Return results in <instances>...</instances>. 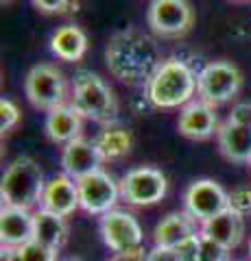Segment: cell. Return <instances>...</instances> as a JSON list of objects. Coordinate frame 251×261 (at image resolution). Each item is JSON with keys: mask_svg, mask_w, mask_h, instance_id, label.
I'll list each match as a JSON object with an SVG mask.
<instances>
[{"mask_svg": "<svg viewBox=\"0 0 251 261\" xmlns=\"http://www.w3.org/2000/svg\"><path fill=\"white\" fill-rule=\"evenodd\" d=\"M230 209L240 214L242 218L247 214H251V187L249 185L234 187L230 192Z\"/></svg>", "mask_w": 251, "mask_h": 261, "instance_id": "26", "label": "cell"}, {"mask_svg": "<svg viewBox=\"0 0 251 261\" xmlns=\"http://www.w3.org/2000/svg\"><path fill=\"white\" fill-rule=\"evenodd\" d=\"M168 192V178L153 166H138L120 178V198L133 207H151Z\"/></svg>", "mask_w": 251, "mask_h": 261, "instance_id": "8", "label": "cell"}, {"mask_svg": "<svg viewBox=\"0 0 251 261\" xmlns=\"http://www.w3.org/2000/svg\"><path fill=\"white\" fill-rule=\"evenodd\" d=\"M7 3H11V0H3V5H7Z\"/></svg>", "mask_w": 251, "mask_h": 261, "instance_id": "34", "label": "cell"}, {"mask_svg": "<svg viewBox=\"0 0 251 261\" xmlns=\"http://www.w3.org/2000/svg\"><path fill=\"white\" fill-rule=\"evenodd\" d=\"M242 83L245 79L236 63L225 59L208 61L197 76V98L208 102L210 107H221L240 94Z\"/></svg>", "mask_w": 251, "mask_h": 261, "instance_id": "6", "label": "cell"}, {"mask_svg": "<svg viewBox=\"0 0 251 261\" xmlns=\"http://www.w3.org/2000/svg\"><path fill=\"white\" fill-rule=\"evenodd\" d=\"M197 74L179 57H168L147 85V96L157 109H179L194 100Z\"/></svg>", "mask_w": 251, "mask_h": 261, "instance_id": "3", "label": "cell"}, {"mask_svg": "<svg viewBox=\"0 0 251 261\" xmlns=\"http://www.w3.org/2000/svg\"><path fill=\"white\" fill-rule=\"evenodd\" d=\"M109 261H116V259H109Z\"/></svg>", "mask_w": 251, "mask_h": 261, "instance_id": "36", "label": "cell"}, {"mask_svg": "<svg viewBox=\"0 0 251 261\" xmlns=\"http://www.w3.org/2000/svg\"><path fill=\"white\" fill-rule=\"evenodd\" d=\"M63 261H81V259H63Z\"/></svg>", "mask_w": 251, "mask_h": 261, "instance_id": "33", "label": "cell"}, {"mask_svg": "<svg viewBox=\"0 0 251 261\" xmlns=\"http://www.w3.org/2000/svg\"><path fill=\"white\" fill-rule=\"evenodd\" d=\"M35 242L59 250L68 240V220L46 209H35Z\"/></svg>", "mask_w": 251, "mask_h": 261, "instance_id": "21", "label": "cell"}, {"mask_svg": "<svg viewBox=\"0 0 251 261\" xmlns=\"http://www.w3.org/2000/svg\"><path fill=\"white\" fill-rule=\"evenodd\" d=\"M227 120L240 126H251V102H236Z\"/></svg>", "mask_w": 251, "mask_h": 261, "instance_id": "28", "label": "cell"}, {"mask_svg": "<svg viewBox=\"0 0 251 261\" xmlns=\"http://www.w3.org/2000/svg\"><path fill=\"white\" fill-rule=\"evenodd\" d=\"M164 61L157 39L133 27L114 33L105 46L109 74L129 87H147Z\"/></svg>", "mask_w": 251, "mask_h": 261, "instance_id": "1", "label": "cell"}, {"mask_svg": "<svg viewBox=\"0 0 251 261\" xmlns=\"http://www.w3.org/2000/svg\"><path fill=\"white\" fill-rule=\"evenodd\" d=\"M70 105L81 116L96 122V124L109 126L116 124L118 118V100L114 89L101 74L92 70H77L72 76V94Z\"/></svg>", "mask_w": 251, "mask_h": 261, "instance_id": "2", "label": "cell"}, {"mask_svg": "<svg viewBox=\"0 0 251 261\" xmlns=\"http://www.w3.org/2000/svg\"><path fill=\"white\" fill-rule=\"evenodd\" d=\"M18 252H20V261H57V250L48 248L35 240L20 246Z\"/></svg>", "mask_w": 251, "mask_h": 261, "instance_id": "24", "label": "cell"}, {"mask_svg": "<svg viewBox=\"0 0 251 261\" xmlns=\"http://www.w3.org/2000/svg\"><path fill=\"white\" fill-rule=\"evenodd\" d=\"M51 50L61 61L77 63L87 53V35L77 24H63L51 35Z\"/></svg>", "mask_w": 251, "mask_h": 261, "instance_id": "20", "label": "cell"}, {"mask_svg": "<svg viewBox=\"0 0 251 261\" xmlns=\"http://www.w3.org/2000/svg\"><path fill=\"white\" fill-rule=\"evenodd\" d=\"M46 187L42 166L31 157H18L9 163L0 181V196L3 205L31 209L39 207Z\"/></svg>", "mask_w": 251, "mask_h": 261, "instance_id": "4", "label": "cell"}, {"mask_svg": "<svg viewBox=\"0 0 251 261\" xmlns=\"http://www.w3.org/2000/svg\"><path fill=\"white\" fill-rule=\"evenodd\" d=\"M199 231L203 233L206 238L218 242L221 246L234 250L236 246H240L242 238H245V218L236 214V211L227 209V211H223V214H218L216 218L203 222Z\"/></svg>", "mask_w": 251, "mask_h": 261, "instance_id": "19", "label": "cell"}, {"mask_svg": "<svg viewBox=\"0 0 251 261\" xmlns=\"http://www.w3.org/2000/svg\"><path fill=\"white\" fill-rule=\"evenodd\" d=\"M147 261H181L179 252L175 248H164V246H155L153 250H149Z\"/></svg>", "mask_w": 251, "mask_h": 261, "instance_id": "30", "label": "cell"}, {"mask_svg": "<svg viewBox=\"0 0 251 261\" xmlns=\"http://www.w3.org/2000/svg\"><path fill=\"white\" fill-rule=\"evenodd\" d=\"M230 209V194L212 178L192 181L184 192V211L197 220L199 224L216 218Z\"/></svg>", "mask_w": 251, "mask_h": 261, "instance_id": "9", "label": "cell"}, {"mask_svg": "<svg viewBox=\"0 0 251 261\" xmlns=\"http://www.w3.org/2000/svg\"><path fill=\"white\" fill-rule=\"evenodd\" d=\"M94 142L99 146L105 161H118L131 152L133 137H131V130L129 128L118 126V124H109V126H103V130L96 135Z\"/></svg>", "mask_w": 251, "mask_h": 261, "instance_id": "22", "label": "cell"}, {"mask_svg": "<svg viewBox=\"0 0 251 261\" xmlns=\"http://www.w3.org/2000/svg\"><path fill=\"white\" fill-rule=\"evenodd\" d=\"M249 168H251V161H249Z\"/></svg>", "mask_w": 251, "mask_h": 261, "instance_id": "35", "label": "cell"}, {"mask_svg": "<svg viewBox=\"0 0 251 261\" xmlns=\"http://www.w3.org/2000/svg\"><path fill=\"white\" fill-rule=\"evenodd\" d=\"M230 248L221 246L218 242L206 238L201 233V240H199V252H197V261H232L230 257Z\"/></svg>", "mask_w": 251, "mask_h": 261, "instance_id": "23", "label": "cell"}, {"mask_svg": "<svg viewBox=\"0 0 251 261\" xmlns=\"http://www.w3.org/2000/svg\"><path fill=\"white\" fill-rule=\"evenodd\" d=\"M37 11H42L46 15H57V13H68V11H77L75 0H31Z\"/></svg>", "mask_w": 251, "mask_h": 261, "instance_id": "27", "label": "cell"}, {"mask_svg": "<svg viewBox=\"0 0 251 261\" xmlns=\"http://www.w3.org/2000/svg\"><path fill=\"white\" fill-rule=\"evenodd\" d=\"M199 240H201V233L192 235V238H188L186 242H181L179 246L175 248L177 252H179L181 261H197V252H199Z\"/></svg>", "mask_w": 251, "mask_h": 261, "instance_id": "29", "label": "cell"}, {"mask_svg": "<svg viewBox=\"0 0 251 261\" xmlns=\"http://www.w3.org/2000/svg\"><path fill=\"white\" fill-rule=\"evenodd\" d=\"M218 152L223 159L232 163H249L251 161V126H240L225 120L216 133Z\"/></svg>", "mask_w": 251, "mask_h": 261, "instance_id": "18", "label": "cell"}, {"mask_svg": "<svg viewBox=\"0 0 251 261\" xmlns=\"http://www.w3.org/2000/svg\"><path fill=\"white\" fill-rule=\"evenodd\" d=\"M101 235L105 246L116 255L144 246V233L140 222L133 214L125 209H111L109 214L101 216Z\"/></svg>", "mask_w": 251, "mask_h": 261, "instance_id": "10", "label": "cell"}, {"mask_svg": "<svg viewBox=\"0 0 251 261\" xmlns=\"http://www.w3.org/2000/svg\"><path fill=\"white\" fill-rule=\"evenodd\" d=\"M249 252H251V246H249Z\"/></svg>", "mask_w": 251, "mask_h": 261, "instance_id": "37", "label": "cell"}, {"mask_svg": "<svg viewBox=\"0 0 251 261\" xmlns=\"http://www.w3.org/2000/svg\"><path fill=\"white\" fill-rule=\"evenodd\" d=\"M103 163L105 159L99 146L87 137H79V140L66 144L61 150V170L75 181L96 172V170H103Z\"/></svg>", "mask_w": 251, "mask_h": 261, "instance_id": "13", "label": "cell"}, {"mask_svg": "<svg viewBox=\"0 0 251 261\" xmlns=\"http://www.w3.org/2000/svg\"><path fill=\"white\" fill-rule=\"evenodd\" d=\"M18 122H20L18 105H15L11 98H3V100H0V130H3V135L11 133V130L18 126Z\"/></svg>", "mask_w": 251, "mask_h": 261, "instance_id": "25", "label": "cell"}, {"mask_svg": "<svg viewBox=\"0 0 251 261\" xmlns=\"http://www.w3.org/2000/svg\"><path fill=\"white\" fill-rule=\"evenodd\" d=\"M131 109H133V113H138V116H151V113L155 111L157 107L153 105V100L147 96V92H144L142 96H138V98H133V100H131Z\"/></svg>", "mask_w": 251, "mask_h": 261, "instance_id": "31", "label": "cell"}, {"mask_svg": "<svg viewBox=\"0 0 251 261\" xmlns=\"http://www.w3.org/2000/svg\"><path fill=\"white\" fill-rule=\"evenodd\" d=\"M79 187V202L81 209L90 216H105L116 209L120 198V183H116L105 170L87 174L77 181Z\"/></svg>", "mask_w": 251, "mask_h": 261, "instance_id": "11", "label": "cell"}, {"mask_svg": "<svg viewBox=\"0 0 251 261\" xmlns=\"http://www.w3.org/2000/svg\"><path fill=\"white\" fill-rule=\"evenodd\" d=\"M35 238V211L3 205L0 209V242L3 246L20 248Z\"/></svg>", "mask_w": 251, "mask_h": 261, "instance_id": "14", "label": "cell"}, {"mask_svg": "<svg viewBox=\"0 0 251 261\" xmlns=\"http://www.w3.org/2000/svg\"><path fill=\"white\" fill-rule=\"evenodd\" d=\"M218 118L214 107H210L203 100H192L186 107H181L179 118H177V130L186 140L192 142H206L212 135L218 133Z\"/></svg>", "mask_w": 251, "mask_h": 261, "instance_id": "12", "label": "cell"}, {"mask_svg": "<svg viewBox=\"0 0 251 261\" xmlns=\"http://www.w3.org/2000/svg\"><path fill=\"white\" fill-rule=\"evenodd\" d=\"M44 130H46V137L53 144L66 146L70 142L79 140V137H83L81 135V130H83V116L70 102L61 105V107H55L46 113Z\"/></svg>", "mask_w": 251, "mask_h": 261, "instance_id": "16", "label": "cell"}, {"mask_svg": "<svg viewBox=\"0 0 251 261\" xmlns=\"http://www.w3.org/2000/svg\"><path fill=\"white\" fill-rule=\"evenodd\" d=\"M0 261H20V252H18V248L3 246V252H0Z\"/></svg>", "mask_w": 251, "mask_h": 261, "instance_id": "32", "label": "cell"}, {"mask_svg": "<svg viewBox=\"0 0 251 261\" xmlns=\"http://www.w3.org/2000/svg\"><path fill=\"white\" fill-rule=\"evenodd\" d=\"M37 209L53 211V214L63 216V218L72 216L77 209H81L77 181L70 178L68 174H63V172L55 174L53 178H48L46 187H44V194H42V202H39Z\"/></svg>", "mask_w": 251, "mask_h": 261, "instance_id": "15", "label": "cell"}, {"mask_svg": "<svg viewBox=\"0 0 251 261\" xmlns=\"http://www.w3.org/2000/svg\"><path fill=\"white\" fill-rule=\"evenodd\" d=\"M147 27L157 37H184L194 27V9L188 0H151L147 9Z\"/></svg>", "mask_w": 251, "mask_h": 261, "instance_id": "7", "label": "cell"}, {"mask_svg": "<svg viewBox=\"0 0 251 261\" xmlns=\"http://www.w3.org/2000/svg\"><path fill=\"white\" fill-rule=\"evenodd\" d=\"M197 220H194L188 211H173L159 220L153 228V242L155 246L164 248H177L181 242H186L192 235H197Z\"/></svg>", "mask_w": 251, "mask_h": 261, "instance_id": "17", "label": "cell"}, {"mask_svg": "<svg viewBox=\"0 0 251 261\" xmlns=\"http://www.w3.org/2000/svg\"><path fill=\"white\" fill-rule=\"evenodd\" d=\"M24 96L31 102V107L48 113L55 107L70 102L68 81L57 65L37 63L29 70L27 79H24Z\"/></svg>", "mask_w": 251, "mask_h": 261, "instance_id": "5", "label": "cell"}]
</instances>
